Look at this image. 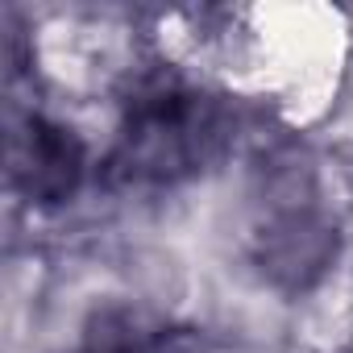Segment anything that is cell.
Wrapping results in <instances>:
<instances>
[{"label": "cell", "instance_id": "1", "mask_svg": "<svg viewBox=\"0 0 353 353\" xmlns=\"http://www.w3.org/2000/svg\"><path fill=\"white\" fill-rule=\"evenodd\" d=\"M349 250H353V237L345 221L328 212H303V216L258 225L245 262L266 287H274L295 303L307 291H316L324 279H332L345 266Z\"/></svg>", "mask_w": 353, "mask_h": 353}, {"label": "cell", "instance_id": "2", "mask_svg": "<svg viewBox=\"0 0 353 353\" xmlns=\"http://www.w3.org/2000/svg\"><path fill=\"white\" fill-rule=\"evenodd\" d=\"M117 274L125 291L166 324H192L204 283V262L162 237H125L117 254Z\"/></svg>", "mask_w": 353, "mask_h": 353}]
</instances>
